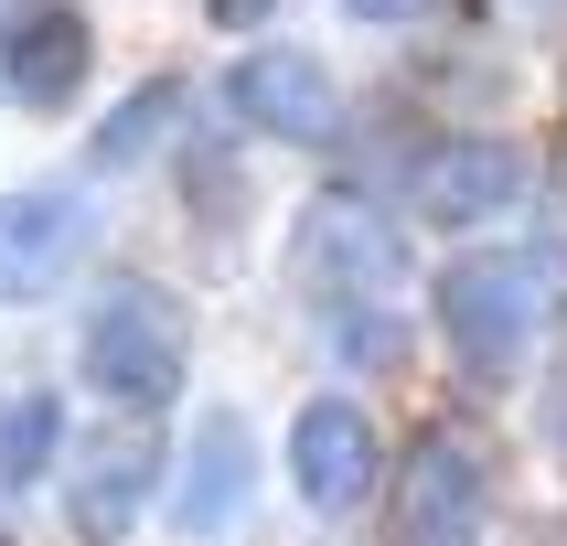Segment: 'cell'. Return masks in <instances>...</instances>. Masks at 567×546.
I'll use <instances>...</instances> for the list:
<instances>
[{
    "instance_id": "4",
    "label": "cell",
    "mask_w": 567,
    "mask_h": 546,
    "mask_svg": "<svg viewBox=\"0 0 567 546\" xmlns=\"http://www.w3.org/2000/svg\"><path fill=\"white\" fill-rule=\"evenodd\" d=\"M482 525H493V450L429 418L385 472V546H482Z\"/></svg>"
},
{
    "instance_id": "15",
    "label": "cell",
    "mask_w": 567,
    "mask_h": 546,
    "mask_svg": "<svg viewBox=\"0 0 567 546\" xmlns=\"http://www.w3.org/2000/svg\"><path fill=\"white\" fill-rule=\"evenodd\" d=\"M353 22H417V11H429V0H343Z\"/></svg>"
},
{
    "instance_id": "1",
    "label": "cell",
    "mask_w": 567,
    "mask_h": 546,
    "mask_svg": "<svg viewBox=\"0 0 567 546\" xmlns=\"http://www.w3.org/2000/svg\"><path fill=\"white\" fill-rule=\"evenodd\" d=\"M75 364H86L96 396H118V408L151 418V408H172L183 375H193V311L161 279H107L86 332H75Z\"/></svg>"
},
{
    "instance_id": "6",
    "label": "cell",
    "mask_w": 567,
    "mask_h": 546,
    "mask_svg": "<svg viewBox=\"0 0 567 546\" xmlns=\"http://www.w3.org/2000/svg\"><path fill=\"white\" fill-rule=\"evenodd\" d=\"M525 183H536V161L514 151V140H493V128L429 140V151L408 161V204H417V225H440V236H472V225L514 215Z\"/></svg>"
},
{
    "instance_id": "9",
    "label": "cell",
    "mask_w": 567,
    "mask_h": 546,
    "mask_svg": "<svg viewBox=\"0 0 567 546\" xmlns=\"http://www.w3.org/2000/svg\"><path fill=\"white\" fill-rule=\"evenodd\" d=\"M289 482H300V504L311 514H353L385 493V429L353 396H311V408L289 418Z\"/></svg>"
},
{
    "instance_id": "8",
    "label": "cell",
    "mask_w": 567,
    "mask_h": 546,
    "mask_svg": "<svg viewBox=\"0 0 567 546\" xmlns=\"http://www.w3.org/2000/svg\"><path fill=\"white\" fill-rule=\"evenodd\" d=\"M151 493H161V440L140 429V408L107 418V429H86V440L64 450V525H75L86 546H118Z\"/></svg>"
},
{
    "instance_id": "16",
    "label": "cell",
    "mask_w": 567,
    "mask_h": 546,
    "mask_svg": "<svg viewBox=\"0 0 567 546\" xmlns=\"http://www.w3.org/2000/svg\"><path fill=\"white\" fill-rule=\"evenodd\" d=\"M546 450H557V461H567V375L546 385Z\"/></svg>"
},
{
    "instance_id": "17",
    "label": "cell",
    "mask_w": 567,
    "mask_h": 546,
    "mask_svg": "<svg viewBox=\"0 0 567 546\" xmlns=\"http://www.w3.org/2000/svg\"><path fill=\"white\" fill-rule=\"evenodd\" d=\"M557 183H567V140H557Z\"/></svg>"
},
{
    "instance_id": "10",
    "label": "cell",
    "mask_w": 567,
    "mask_h": 546,
    "mask_svg": "<svg viewBox=\"0 0 567 546\" xmlns=\"http://www.w3.org/2000/svg\"><path fill=\"white\" fill-rule=\"evenodd\" d=\"M86 236H96V215L64 183L0 193V300H54V289L86 268Z\"/></svg>"
},
{
    "instance_id": "3",
    "label": "cell",
    "mask_w": 567,
    "mask_h": 546,
    "mask_svg": "<svg viewBox=\"0 0 567 546\" xmlns=\"http://www.w3.org/2000/svg\"><path fill=\"white\" fill-rule=\"evenodd\" d=\"M289 289L311 311H375L408 289V236L364 204V193H321L289 225Z\"/></svg>"
},
{
    "instance_id": "11",
    "label": "cell",
    "mask_w": 567,
    "mask_h": 546,
    "mask_svg": "<svg viewBox=\"0 0 567 546\" xmlns=\"http://www.w3.org/2000/svg\"><path fill=\"white\" fill-rule=\"evenodd\" d=\"M257 493V429L236 408H204L183 440V482H172V525L183 536H225Z\"/></svg>"
},
{
    "instance_id": "14",
    "label": "cell",
    "mask_w": 567,
    "mask_h": 546,
    "mask_svg": "<svg viewBox=\"0 0 567 546\" xmlns=\"http://www.w3.org/2000/svg\"><path fill=\"white\" fill-rule=\"evenodd\" d=\"M268 11H279V0H204L215 32H268Z\"/></svg>"
},
{
    "instance_id": "12",
    "label": "cell",
    "mask_w": 567,
    "mask_h": 546,
    "mask_svg": "<svg viewBox=\"0 0 567 546\" xmlns=\"http://www.w3.org/2000/svg\"><path fill=\"white\" fill-rule=\"evenodd\" d=\"M183 119H193V86H183V75H140V86H128L118 107L96 119V140H86V172H107V183H118V172L161 161L172 140H183Z\"/></svg>"
},
{
    "instance_id": "2",
    "label": "cell",
    "mask_w": 567,
    "mask_h": 546,
    "mask_svg": "<svg viewBox=\"0 0 567 546\" xmlns=\"http://www.w3.org/2000/svg\"><path fill=\"white\" fill-rule=\"evenodd\" d=\"M536 311H546V289H536V257H504V247H482V257H450V268H440V289H429V321H440L450 364H461V385H482V396L525 375Z\"/></svg>"
},
{
    "instance_id": "5",
    "label": "cell",
    "mask_w": 567,
    "mask_h": 546,
    "mask_svg": "<svg viewBox=\"0 0 567 546\" xmlns=\"http://www.w3.org/2000/svg\"><path fill=\"white\" fill-rule=\"evenodd\" d=\"M225 107H236V128L279 140V151H332V140H343V86H332V64L300 54V43H257V54H236Z\"/></svg>"
},
{
    "instance_id": "7",
    "label": "cell",
    "mask_w": 567,
    "mask_h": 546,
    "mask_svg": "<svg viewBox=\"0 0 567 546\" xmlns=\"http://www.w3.org/2000/svg\"><path fill=\"white\" fill-rule=\"evenodd\" d=\"M96 75V22L75 0H11L0 11V96L32 119H64Z\"/></svg>"
},
{
    "instance_id": "13",
    "label": "cell",
    "mask_w": 567,
    "mask_h": 546,
    "mask_svg": "<svg viewBox=\"0 0 567 546\" xmlns=\"http://www.w3.org/2000/svg\"><path fill=\"white\" fill-rule=\"evenodd\" d=\"M64 461V408L43 396V385H22V396H0V504H22L32 482Z\"/></svg>"
}]
</instances>
